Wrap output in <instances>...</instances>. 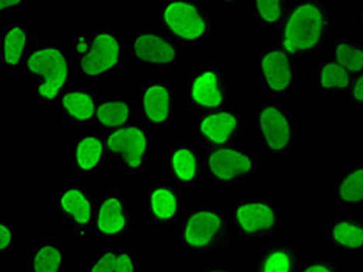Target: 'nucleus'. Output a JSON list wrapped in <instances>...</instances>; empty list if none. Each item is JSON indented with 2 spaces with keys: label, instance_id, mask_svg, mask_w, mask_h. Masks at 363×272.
<instances>
[{
  "label": "nucleus",
  "instance_id": "nucleus-1",
  "mask_svg": "<svg viewBox=\"0 0 363 272\" xmlns=\"http://www.w3.org/2000/svg\"><path fill=\"white\" fill-rule=\"evenodd\" d=\"M73 45L75 73L90 81L120 75L125 69L128 52L126 31L123 26L79 27Z\"/></svg>",
  "mask_w": 363,
  "mask_h": 272
},
{
  "label": "nucleus",
  "instance_id": "nucleus-2",
  "mask_svg": "<svg viewBox=\"0 0 363 272\" xmlns=\"http://www.w3.org/2000/svg\"><path fill=\"white\" fill-rule=\"evenodd\" d=\"M333 11L320 2L301 0L292 4L277 33V47L294 60L312 58L333 35Z\"/></svg>",
  "mask_w": 363,
  "mask_h": 272
},
{
  "label": "nucleus",
  "instance_id": "nucleus-3",
  "mask_svg": "<svg viewBox=\"0 0 363 272\" xmlns=\"http://www.w3.org/2000/svg\"><path fill=\"white\" fill-rule=\"evenodd\" d=\"M26 73L38 82V98L44 103L61 102L62 95L73 87L75 75L73 58L57 38H35Z\"/></svg>",
  "mask_w": 363,
  "mask_h": 272
},
{
  "label": "nucleus",
  "instance_id": "nucleus-4",
  "mask_svg": "<svg viewBox=\"0 0 363 272\" xmlns=\"http://www.w3.org/2000/svg\"><path fill=\"white\" fill-rule=\"evenodd\" d=\"M227 219L220 207L210 202L194 204L174 222V240L191 254L216 251L227 240Z\"/></svg>",
  "mask_w": 363,
  "mask_h": 272
},
{
  "label": "nucleus",
  "instance_id": "nucleus-5",
  "mask_svg": "<svg viewBox=\"0 0 363 272\" xmlns=\"http://www.w3.org/2000/svg\"><path fill=\"white\" fill-rule=\"evenodd\" d=\"M160 21L167 35L185 50L201 45L211 35L210 16L193 0H164Z\"/></svg>",
  "mask_w": 363,
  "mask_h": 272
},
{
  "label": "nucleus",
  "instance_id": "nucleus-6",
  "mask_svg": "<svg viewBox=\"0 0 363 272\" xmlns=\"http://www.w3.org/2000/svg\"><path fill=\"white\" fill-rule=\"evenodd\" d=\"M130 61L146 64L154 73H167L184 61L185 48L159 27H138L128 44Z\"/></svg>",
  "mask_w": 363,
  "mask_h": 272
},
{
  "label": "nucleus",
  "instance_id": "nucleus-7",
  "mask_svg": "<svg viewBox=\"0 0 363 272\" xmlns=\"http://www.w3.org/2000/svg\"><path fill=\"white\" fill-rule=\"evenodd\" d=\"M203 168L211 183L222 187L244 184L261 171L258 154L239 146L205 148Z\"/></svg>",
  "mask_w": 363,
  "mask_h": 272
},
{
  "label": "nucleus",
  "instance_id": "nucleus-8",
  "mask_svg": "<svg viewBox=\"0 0 363 272\" xmlns=\"http://www.w3.org/2000/svg\"><path fill=\"white\" fill-rule=\"evenodd\" d=\"M230 98H232V87L224 70L218 64H203L188 78V111L201 115L218 112L225 109Z\"/></svg>",
  "mask_w": 363,
  "mask_h": 272
},
{
  "label": "nucleus",
  "instance_id": "nucleus-9",
  "mask_svg": "<svg viewBox=\"0 0 363 272\" xmlns=\"http://www.w3.org/2000/svg\"><path fill=\"white\" fill-rule=\"evenodd\" d=\"M261 145L274 158H284L298 140V119L279 102H266L258 112Z\"/></svg>",
  "mask_w": 363,
  "mask_h": 272
},
{
  "label": "nucleus",
  "instance_id": "nucleus-10",
  "mask_svg": "<svg viewBox=\"0 0 363 272\" xmlns=\"http://www.w3.org/2000/svg\"><path fill=\"white\" fill-rule=\"evenodd\" d=\"M107 161H118L129 175L143 173L150 159V136L143 123L103 133Z\"/></svg>",
  "mask_w": 363,
  "mask_h": 272
},
{
  "label": "nucleus",
  "instance_id": "nucleus-11",
  "mask_svg": "<svg viewBox=\"0 0 363 272\" xmlns=\"http://www.w3.org/2000/svg\"><path fill=\"white\" fill-rule=\"evenodd\" d=\"M233 217L239 235L250 240H264L274 235L284 221L283 210L275 202L264 200L238 201Z\"/></svg>",
  "mask_w": 363,
  "mask_h": 272
},
{
  "label": "nucleus",
  "instance_id": "nucleus-12",
  "mask_svg": "<svg viewBox=\"0 0 363 272\" xmlns=\"http://www.w3.org/2000/svg\"><path fill=\"white\" fill-rule=\"evenodd\" d=\"M134 210L121 190H106L95 201L94 230L103 238H121L134 227Z\"/></svg>",
  "mask_w": 363,
  "mask_h": 272
},
{
  "label": "nucleus",
  "instance_id": "nucleus-13",
  "mask_svg": "<svg viewBox=\"0 0 363 272\" xmlns=\"http://www.w3.org/2000/svg\"><path fill=\"white\" fill-rule=\"evenodd\" d=\"M199 138L203 148L236 146L247 131V115L236 109H220L201 115Z\"/></svg>",
  "mask_w": 363,
  "mask_h": 272
},
{
  "label": "nucleus",
  "instance_id": "nucleus-14",
  "mask_svg": "<svg viewBox=\"0 0 363 272\" xmlns=\"http://www.w3.org/2000/svg\"><path fill=\"white\" fill-rule=\"evenodd\" d=\"M172 80L164 73H154L138 94L137 108L146 125H171L172 123Z\"/></svg>",
  "mask_w": 363,
  "mask_h": 272
},
{
  "label": "nucleus",
  "instance_id": "nucleus-15",
  "mask_svg": "<svg viewBox=\"0 0 363 272\" xmlns=\"http://www.w3.org/2000/svg\"><path fill=\"white\" fill-rule=\"evenodd\" d=\"M261 80L264 95L269 98V102L287 97L296 82L294 58L278 47L269 48L261 55Z\"/></svg>",
  "mask_w": 363,
  "mask_h": 272
},
{
  "label": "nucleus",
  "instance_id": "nucleus-16",
  "mask_svg": "<svg viewBox=\"0 0 363 272\" xmlns=\"http://www.w3.org/2000/svg\"><path fill=\"white\" fill-rule=\"evenodd\" d=\"M53 207L67 224L79 235H87L94 229L95 202L82 187L65 185L57 190Z\"/></svg>",
  "mask_w": 363,
  "mask_h": 272
},
{
  "label": "nucleus",
  "instance_id": "nucleus-17",
  "mask_svg": "<svg viewBox=\"0 0 363 272\" xmlns=\"http://www.w3.org/2000/svg\"><path fill=\"white\" fill-rule=\"evenodd\" d=\"M203 161L201 151L191 142H174L162 151V171L176 184L189 187L201 178Z\"/></svg>",
  "mask_w": 363,
  "mask_h": 272
},
{
  "label": "nucleus",
  "instance_id": "nucleus-18",
  "mask_svg": "<svg viewBox=\"0 0 363 272\" xmlns=\"http://www.w3.org/2000/svg\"><path fill=\"white\" fill-rule=\"evenodd\" d=\"M2 48H0V70L5 75L26 73L27 61L36 35L26 23H13L0 28Z\"/></svg>",
  "mask_w": 363,
  "mask_h": 272
},
{
  "label": "nucleus",
  "instance_id": "nucleus-19",
  "mask_svg": "<svg viewBox=\"0 0 363 272\" xmlns=\"http://www.w3.org/2000/svg\"><path fill=\"white\" fill-rule=\"evenodd\" d=\"M326 243L340 251H363V218L352 212H340L325 224Z\"/></svg>",
  "mask_w": 363,
  "mask_h": 272
},
{
  "label": "nucleus",
  "instance_id": "nucleus-20",
  "mask_svg": "<svg viewBox=\"0 0 363 272\" xmlns=\"http://www.w3.org/2000/svg\"><path fill=\"white\" fill-rule=\"evenodd\" d=\"M98 104L96 87H70L61 98V115L69 123L89 125L95 123Z\"/></svg>",
  "mask_w": 363,
  "mask_h": 272
},
{
  "label": "nucleus",
  "instance_id": "nucleus-21",
  "mask_svg": "<svg viewBox=\"0 0 363 272\" xmlns=\"http://www.w3.org/2000/svg\"><path fill=\"white\" fill-rule=\"evenodd\" d=\"M185 210V196L177 187L160 184L150 190V218L155 224H174Z\"/></svg>",
  "mask_w": 363,
  "mask_h": 272
},
{
  "label": "nucleus",
  "instance_id": "nucleus-22",
  "mask_svg": "<svg viewBox=\"0 0 363 272\" xmlns=\"http://www.w3.org/2000/svg\"><path fill=\"white\" fill-rule=\"evenodd\" d=\"M311 80L326 98H348L354 77L335 61H321L312 67Z\"/></svg>",
  "mask_w": 363,
  "mask_h": 272
},
{
  "label": "nucleus",
  "instance_id": "nucleus-23",
  "mask_svg": "<svg viewBox=\"0 0 363 272\" xmlns=\"http://www.w3.org/2000/svg\"><path fill=\"white\" fill-rule=\"evenodd\" d=\"M335 201L340 212L363 210V162H352L337 179Z\"/></svg>",
  "mask_w": 363,
  "mask_h": 272
},
{
  "label": "nucleus",
  "instance_id": "nucleus-24",
  "mask_svg": "<svg viewBox=\"0 0 363 272\" xmlns=\"http://www.w3.org/2000/svg\"><path fill=\"white\" fill-rule=\"evenodd\" d=\"M26 272H62V246L60 238H39L26 254Z\"/></svg>",
  "mask_w": 363,
  "mask_h": 272
},
{
  "label": "nucleus",
  "instance_id": "nucleus-25",
  "mask_svg": "<svg viewBox=\"0 0 363 272\" xmlns=\"http://www.w3.org/2000/svg\"><path fill=\"white\" fill-rule=\"evenodd\" d=\"M138 108L130 100H113L103 98L98 104L95 125L103 133L112 129H120L138 121Z\"/></svg>",
  "mask_w": 363,
  "mask_h": 272
},
{
  "label": "nucleus",
  "instance_id": "nucleus-26",
  "mask_svg": "<svg viewBox=\"0 0 363 272\" xmlns=\"http://www.w3.org/2000/svg\"><path fill=\"white\" fill-rule=\"evenodd\" d=\"M107 161L104 140L100 136H82L75 142V168L81 175H94Z\"/></svg>",
  "mask_w": 363,
  "mask_h": 272
},
{
  "label": "nucleus",
  "instance_id": "nucleus-27",
  "mask_svg": "<svg viewBox=\"0 0 363 272\" xmlns=\"http://www.w3.org/2000/svg\"><path fill=\"white\" fill-rule=\"evenodd\" d=\"M87 272H137L135 252L128 247L100 251L90 259Z\"/></svg>",
  "mask_w": 363,
  "mask_h": 272
},
{
  "label": "nucleus",
  "instance_id": "nucleus-28",
  "mask_svg": "<svg viewBox=\"0 0 363 272\" xmlns=\"http://www.w3.org/2000/svg\"><path fill=\"white\" fill-rule=\"evenodd\" d=\"M253 272H296V254L287 241L272 243L262 252Z\"/></svg>",
  "mask_w": 363,
  "mask_h": 272
},
{
  "label": "nucleus",
  "instance_id": "nucleus-29",
  "mask_svg": "<svg viewBox=\"0 0 363 272\" xmlns=\"http://www.w3.org/2000/svg\"><path fill=\"white\" fill-rule=\"evenodd\" d=\"M291 5L286 0H253L249 2V19L255 26L279 27Z\"/></svg>",
  "mask_w": 363,
  "mask_h": 272
},
{
  "label": "nucleus",
  "instance_id": "nucleus-30",
  "mask_svg": "<svg viewBox=\"0 0 363 272\" xmlns=\"http://www.w3.org/2000/svg\"><path fill=\"white\" fill-rule=\"evenodd\" d=\"M334 61L352 77H357L363 72V44L352 39H337Z\"/></svg>",
  "mask_w": 363,
  "mask_h": 272
},
{
  "label": "nucleus",
  "instance_id": "nucleus-31",
  "mask_svg": "<svg viewBox=\"0 0 363 272\" xmlns=\"http://www.w3.org/2000/svg\"><path fill=\"white\" fill-rule=\"evenodd\" d=\"M13 227L8 221H0V259L5 260L13 252Z\"/></svg>",
  "mask_w": 363,
  "mask_h": 272
},
{
  "label": "nucleus",
  "instance_id": "nucleus-32",
  "mask_svg": "<svg viewBox=\"0 0 363 272\" xmlns=\"http://www.w3.org/2000/svg\"><path fill=\"white\" fill-rule=\"evenodd\" d=\"M346 100H348V106L351 109L363 112V72L359 73L357 77H354L351 92Z\"/></svg>",
  "mask_w": 363,
  "mask_h": 272
},
{
  "label": "nucleus",
  "instance_id": "nucleus-33",
  "mask_svg": "<svg viewBox=\"0 0 363 272\" xmlns=\"http://www.w3.org/2000/svg\"><path fill=\"white\" fill-rule=\"evenodd\" d=\"M296 272H342L335 263L331 261H304L296 266Z\"/></svg>",
  "mask_w": 363,
  "mask_h": 272
},
{
  "label": "nucleus",
  "instance_id": "nucleus-34",
  "mask_svg": "<svg viewBox=\"0 0 363 272\" xmlns=\"http://www.w3.org/2000/svg\"><path fill=\"white\" fill-rule=\"evenodd\" d=\"M199 272H241V271L224 261H207L201 266Z\"/></svg>",
  "mask_w": 363,
  "mask_h": 272
},
{
  "label": "nucleus",
  "instance_id": "nucleus-35",
  "mask_svg": "<svg viewBox=\"0 0 363 272\" xmlns=\"http://www.w3.org/2000/svg\"><path fill=\"white\" fill-rule=\"evenodd\" d=\"M23 8H26V2H22V0H2L0 2V10H2V13L23 10Z\"/></svg>",
  "mask_w": 363,
  "mask_h": 272
},
{
  "label": "nucleus",
  "instance_id": "nucleus-36",
  "mask_svg": "<svg viewBox=\"0 0 363 272\" xmlns=\"http://www.w3.org/2000/svg\"><path fill=\"white\" fill-rule=\"evenodd\" d=\"M360 16H362V28H363V2L360 4Z\"/></svg>",
  "mask_w": 363,
  "mask_h": 272
}]
</instances>
